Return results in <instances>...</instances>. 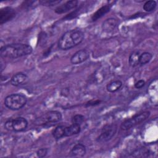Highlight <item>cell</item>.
Wrapping results in <instances>:
<instances>
[{
  "label": "cell",
  "mask_w": 158,
  "mask_h": 158,
  "mask_svg": "<svg viewBox=\"0 0 158 158\" xmlns=\"http://www.w3.org/2000/svg\"><path fill=\"white\" fill-rule=\"evenodd\" d=\"M139 51H133L129 56V64L131 67H135L139 65Z\"/></svg>",
  "instance_id": "obj_17"
},
{
  "label": "cell",
  "mask_w": 158,
  "mask_h": 158,
  "mask_svg": "<svg viewBox=\"0 0 158 158\" xmlns=\"http://www.w3.org/2000/svg\"><path fill=\"white\" fill-rule=\"evenodd\" d=\"M61 1L59 0H42L39 1V4L44 6H52L59 4Z\"/></svg>",
  "instance_id": "obj_21"
},
{
  "label": "cell",
  "mask_w": 158,
  "mask_h": 158,
  "mask_svg": "<svg viewBox=\"0 0 158 158\" xmlns=\"http://www.w3.org/2000/svg\"><path fill=\"white\" fill-rule=\"evenodd\" d=\"M78 1L73 0V1H68L64 4L59 6L55 9V12L57 14H60L65 13L74 8H75L78 5Z\"/></svg>",
  "instance_id": "obj_11"
},
{
  "label": "cell",
  "mask_w": 158,
  "mask_h": 158,
  "mask_svg": "<svg viewBox=\"0 0 158 158\" xmlns=\"http://www.w3.org/2000/svg\"><path fill=\"white\" fill-rule=\"evenodd\" d=\"M89 57V52L85 49H80L75 52L70 57V62L73 65L81 64L86 61Z\"/></svg>",
  "instance_id": "obj_9"
},
{
  "label": "cell",
  "mask_w": 158,
  "mask_h": 158,
  "mask_svg": "<svg viewBox=\"0 0 158 158\" xmlns=\"http://www.w3.org/2000/svg\"><path fill=\"white\" fill-rule=\"evenodd\" d=\"M78 9H77V10H75V11H73V12H71L70 14H69L67 15L64 18V19L70 20V19H71L75 18V17L78 14Z\"/></svg>",
  "instance_id": "obj_26"
},
{
  "label": "cell",
  "mask_w": 158,
  "mask_h": 158,
  "mask_svg": "<svg viewBox=\"0 0 158 158\" xmlns=\"http://www.w3.org/2000/svg\"><path fill=\"white\" fill-rule=\"evenodd\" d=\"M64 129L65 125H59L54 128L52 132V136L56 139H59L65 137L64 136Z\"/></svg>",
  "instance_id": "obj_19"
},
{
  "label": "cell",
  "mask_w": 158,
  "mask_h": 158,
  "mask_svg": "<svg viewBox=\"0 0 158 158\" xmlns=\"http://www.w3.org/2000/svg\"><path fill=\"white\" fill-rule=\"evenodd\" d=\"M28 121L25 118L18 117L7 120L4 123V128L8 131L19 132L25 130L28 127Z\"/></svg>",
  "instance_id": "obj_6"
},
{
  "label": "cell",
  "mask_w": 158,
  "mask_h": 158,
  "mask_svg": "<svg viewBox=\"0 0 158 158\" xmlns=\"http://www.w3.org/2000/svg\"><path fill=\"white\" fill-rule=\"evenodd\" d=\"M28 81V77L22 72H18L14 74L10 78L11 85L15 86H19L26 85Z\"/></svg>",
  "instance_id": "obj_10"
},
{
  "label": "cell",
  "mask_w": 158,
  "mask_h": 158,
  "mask_svg": "<svg viewBox=\"0 0 158 158\" xmlns=\"http://www.w3.org/2000/svg\"><path fill=\"white\" fill-rule=\"evenodd\" d=\"M81 131L80 125L72 123L69 126H65L64 136L65 137L71 136L77 134H78Z\"/></svg>",
  "instance_id": "obj_15"
},
{
  "label": "cell",
  "mask_w": 158,
  "mask_h": 158,
  "mask_svg": "<svg viewBox=\"0 0 158 158\" xmlns=\"http://www.w3.org/2000/svg\"><path fill=\"white\" fill-rule=\"evenodd\" d=\"M122 82L119 80H113L109 82L106 86V89L109 93H115L118 91L122 86Z\"/></svg>",
  "instance_id": "obj_16"
},
{
  "label": "cell",
  "mask_w": 158,
  "mask_h": 158,
  "mask_svg": "<svg viewBox=\"0 0 158 158\" xmlns=\"http://www.w3.org/2000/svg\"><path fill=\"white\" fill-rule=\"evenodd\" d=\"M62 114L57 110H50L37 118L35 124L40 126H45L59 122L62 119Z\"/></svg>",
  "instance_id": "obj_5"
},
{
  "label": "cell",
  "mask_w": 158,
  "mask_h": 158,
  "mask_svg": "<svg viewBox=\"0 0 158 158\" xmlns=\"http://www.w3.org/2000/svg\"><path fill=\"white\" fill-rule=\"evenodd\" d=\"M27 99L21 93H14L7 96L4 99V105L12 110H17L23 108L27 104Z\"/></svg>",
  "instance_id": "obj_3"
},
{
  "label": "cell",
  "mask_w": 158,
  "mask_h": 158,
  "mask_svg": "<svg viewBox=\"0 0 158 158\" xmlns=\"http://www.w3.org/2000/svg\"><path fill=\"white\" fill-rule=\"evenodd\" d=\"M117 130V126L115 123L105 125L101 131L100 135L97 137L96 141L104 143L110 140L115 135Z\"/></svg>",
  "instance_id": "obj_7"
},
{
  "label": "cell",
  "mask_w": 158,
  "mask_h": 158,
  "mask_svg": "<svg viewBox=\"0 0 158 158\" xmlns=\"http://www.w3.org/2000/svg\"><path fill=\"white\" fill-rule=\"evenodd\" d=\"M48 152V148H40L36 151V155L38 157L42 158V157H46Z\"/></svg>",
  "instance_id": "obj_23"
},
{
  "label": "cell",
  "mask_w": 158,
  "mask_h": 158,
  "mask_svg": "<svg viewBox=\"0 0 158 158\" xmlns=\"http://www.w3.org/2000/svg\"><path fill=\"white\" fill-rule=\"evenodd\" d=\"M84 33L78 28L69 30L64 33L57 42V46L60 50L70 49L79 44L84 40Z\"/></svg>",
  "instance_id": "obj_1"
},
{
  "label": "cell",
  "mask_w": 158,
  "mask_h": 158,
  "mask_svg": "<svg viewBox=\"0 0 158 158\" xmlns=\"http://www.w3.org/2000/svg\"><path fill=\"white\" fill-rule=\"evenodd\" d=\"M16 15L15 10L10 7H4L0 10V24L12 20Z\"/></svg>",
  "instance_id": "obj_8"
},
{
  "label": "cell",
  "mask_w": 158,
  "mask_h": 158,
  "mask_svg": "<svg viewBox=\"0 0 158 158\" xmlns=\"http://www.w3.org/2000/svg\"><path fill=\"white\" fill-rule=\"evenodd\" d=\"M101 102V101L100 99H91L87 102H86L85 106L88 107H91V106H95L97 105H99Z\"/></svg>",
  "instance_id": "obj_24"
},
{
  "label": "cell",
  "mask_w": 158,
  "mask_h": 158,
  "mask_svg": "<svg viewBox=\"0 0 158 158\" xmlns=\"http://www.w3.org/2000/svg\"><path fill=\"white\" fill-rule=\"evenodd\" d=\"M118 21L115 18H109L106 19L102 24V29L106 33L112 32L117 28Z\"/></svg>",
  "instance_id": "obj_12"
},
{
  "label": "cell",
  "mask_w": 158,
  "mask_h": 158,
  "mask_svg": "<svg viewBox=\"0 0 158 158\" xmlns=\"http://www.w3.org/2000/svg\"><path fill=\"white\" fill-rule=\"evenodd\" d=\"M152 54L149 52H144L140 54L139 58V65L141 66L149 63L152 58Z\"/></svg>",
  "instance_id": "obj_18"
},
{
  "label": "cell",
  "mask_w": 158,
  "mask_h": 158,
  "mask_svg": "<svg viewBox=\"0 0 158 158\" xmlns=\"http://www.w3.org/2000/svg\"><path fill=\"white\" fill-rule=\"evenodd\" d=\"M110 8H111V6L109 4L103 6L101 7H100L92 15V16L91 17V21L95 22L97 20H98L99 19H100L102 17H103L104 15H105V14H106L107 12H109L110 11Z\"/></svg>",
  "instance_id": "obj_14"
},
{
  "label": "cell",
  "mask_w": 158,
  "mask_h": 158,
  "mask_svg": "<svg viewBox=\"0 0 158 158\" xmlns=\"http://www.w3.org/2000/svg\"><path fill=\"white\" fill-rule=\"evenodd\" d=\"M86 152V146L81 143L75 144L70 151L71 156L76 157H82L85 155Z\"/></svg>",
  "instance_id": "obj_13"
},
{
  "label": "cell",
  "mask_w": 158,
  "mask_h": 158,
  "mask_svg": "<svg viewBox=\"0 0 158 158\" xmlns=\"http://www.w3.org/2000/svg\"><path fill=\"white\" fill-rule=\"evenodd\" d=\"M146 85V82L143 80H139L135 83V88L136 89H141Z\"/></svg>",
  "instance_id": "obj_25"
},
{
  "label": "cell",
  "mask_w": 158,
  "mask_h": 158,
  "mask_svg": "<svg viewBox=\"0 0 158 158\" xmlns=\"http://www.w3.org/2000/svg\"><path fill=\"white\" fill-rule=\"evenodd\" d=\"M33 48L24 43H12L1 47L0 54L2 58L17 59L31 54Z\"/></svg>",
  "instance_id": "obj_2"
},
{
  "label": "cell",
  "mask_w": 158,
  "mask_h": 158,
  "mask_svg": "<svg viewBox=\"0 0 158 158\" xmlns=\"http://www.w3.org/2000/svg\"><path fill=\"white\" fill-rule=\"evenodd\" d=\"M157 6V2L156 1H147L144 2V5H143V9L146 11V12H151L153 11L156 7Z\"/></svg>",
  "instance_id": "obj_20"
},
{
  "label": "cell",
  "mask_w": 158,
  "mask_h": 158,
  "mask_svg": "<svg viewBox=\"0 0 158 158\" xmlns=\"http://www.w3.org/2000/svg\"><path fill=\"white\" fill-rule=\"evenodd\" d=\"M151 112L148 110L143 111L139 114H136L131 118L124 120L120 125V128L126 131L140 124L149 118Z\"/></svg>",
  "instance_id": "obj_4"
},
{
  "label": "cell",
  "mask_w": 158,
  "mask_h": 158,
  "mask_svg": "<svg viewBox=\"0 0 158 158\" xmlns=\"http://www.w3.org/2000/svg\"><path fill=\"white\" fill-rule=\"evenodd\" d=\"M84 119H85V117L83 115L76 114L72 117L71 122H72V123H75V124L81 125V124L84 121Z\"/></svg>",
  "instance_id": "obj_22"
}]
</instances>
